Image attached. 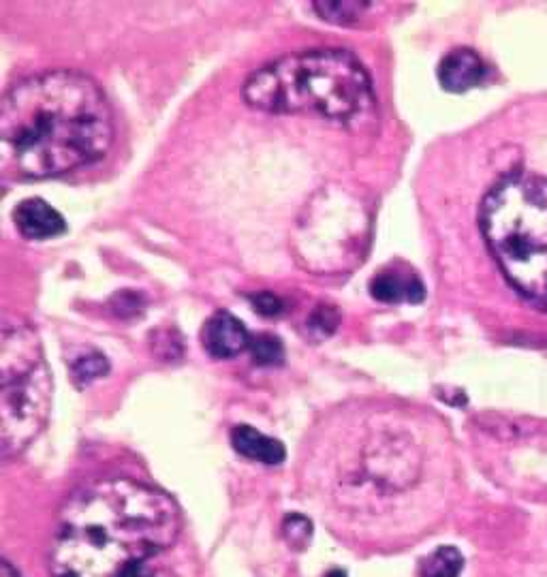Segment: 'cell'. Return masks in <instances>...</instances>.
I'll return each mask as SVG.
<instances>
[{"label": "cell", "instance_id": "6da1fadb", "mask_svg": "<svg viewBox=\"0 0 547 577\" xmlns=\"http://www.w3.org/2000/svg\"><path fill=\"white\" fill-rule=\"evenodd\" d=\"M180 511L161 490L114 477L77 490L52 541L54 577H178Z\"/></svg>", "mask_w": 547, "mask_h": 577}, {"label": "cell", "instance_id": "7a4b0ae2", "mask_svg": "<svg viewBox=\"0 0 547 577\" xmlns=\"http://www.w3.org/2000/svg\"><path fill=\"white\" fill-rule=\"evenodd\" d=\"M114 144V112L92 77L48 71L9 88L0 103L5 174L52 178L101 161Z\"/></svg>", "mask_w": 547, "mask_h": 577}, {"label": "cell", "instance_id": "3957f363", "mask_svg": "<svg viewBox=\"0 0 547 577\" xmlns=\"http://www.w3.org/2000/svg\"><path fill=\"white\" fill-rule=\"evenodd\" d=\"M244 101L268 114H315L355 122L372 114V80L355 54L319 48L289 54L250 73Z\"/></svg>", "mask_w": 547, "mask_h": 577}, {"label": "cell", "instance_id": "277c9868", "mask_svg": "<svg viewBox=\"0 0 547 577\" xmlns=\"http://www.w3.org/2000/svg\"><path fill=\"white\" fill-rule=\"evenodd\" d=\"M479 223L505 278L524 298L547 308V180L503 178L483 199Z\"/></svg>", "mask_w": 547, "mask_h": 577}, {"label": "cell", "instance_id": "5b68a950", "mask_svg": "<svg viewBox=\"0 0 547 577\" xmlns=\"http://www.w3.org/2000/svg\"><path fill=\"white\" fill-rule=\"evenodd\" d=\"M52 377L41 340L26 319L3 317L0 330V439L13 458L33 443L48 421Z\"/></svg>", "mask_w": 547, "mask_h": 577}, {"label": "cell", "instance_id": "8992f818", "mask_svg": "<svg viewBox=\"0 0 547 577\" xmlns=\"http://www.w3.org/2000/svg\"><path fill=\"white\" fill-rule=\"evenodd\" d=\"M370 218L362 201L338 186L312 197L295 229V255L308 272H351L362 261Z\"/></svg>", "mask_w": 547, "mask_h": 577}, {"label": "cell", "instance_id": "52a82bcc", "mask_svg": "<svg viewBox=\"0 0 547 577\" xmlns=\"http://www.w3.org/2000/svg\"><path fill=\"white\" fill-rule=\"evenodd\" d=\"M246 325L227 310H218L201 330V345L214 360H231L250 347Z\"/></svg>", "mask_w": 547, "mask_h": 577}, {"label": "cell", "instance_id": "ba28073f", "mask_svg": "<svg viewBox=\"0 0 547 577\" xmlns=\"http://www.w3.org/2000/svg\"><path fill=\"white\" fill-rule=\"evenodd\" d=\"M13 223L22 233V238L33 242L52 240L67 231V223L62 214L39 197L20 201L13 210Z\"/></svg>", "mask_w": 547, "mask_h": 577}, {"label": "cell", "instance_id": "9c48e42d", "mask_svg": "<svg viewBox=\"0 0 547 577\" xmlns=\"http://www.w3.org/2000/svg\"><path fill=\"white\" fill-rule=\"evenodd\" d=\"M488 65L471 48L451 50L439 65V82L449 92H466L486 82Z\"/></svg>", "mask_w": 547, "mask_h": 577}, {"label": "cell", "instance_id": "30bf717a", "mask_svg": "<svg viewBox=\"0 0 547 577\" xmlns=\"http://www.w3.org/2000/svg\"><path fill=\"white\" fill-rule=\"evenodd\" d=\"M370 295L383 304H398L404 300L411 304H419L424 300L426 291L415 274L383 270L370 280Z\"/></svg>", "mask_w": 547, "mask_h": 577}, {"label": "cell", "instance_id": "8fae6325", "mask_svg": "<svg viewBox=\"0 0 547 577\" xmlns=\"http://www.w3.org/2000/svg\"><path fill=\"white\" fill-rule=\"evenodd\" d=\"M231 445L238 451L240 456L261 462V464H280L287 458L285 445L272 439V436H265L263 432L250 428V426H236L231 430Z\"/></svg>", "mask_w": 547, "mask_h": 577}, {"label": "cell", "instance_id": "7c38bea8", "mask_svg": "<svg viewBox=\"0 0 547 577\" xmlns=\"http://www.w3.org/2000/svg\"><path fill=\"white\" fill-rule=\"evenodd\" d=\"M464 569V556L451 548V545H445V548H439L424 563V569H421V575L424 577H460Z\"/></svg>", "mask_w": 547, "mask_h": 577}, {"label": "cell", "instance_id": "4fadbf2b", "mask_svg": "<svg viewBox=\"0 0 547 577\" xmlns=\"http://www.w3.org/2000/svg\"><path fill=\"white\" fill-rule=\"evenodd\" d=\"M250 353H253V362L259 366H278L285 360V347L278 336L259 334L250 340Z\"/></svg>", "mask_w": 547, "mask_h": 577}, {"label": "cell", "instance_id": "5bb4252c", "mask_svg": "<svg viewBox=\"0 0 547 577\" xmlns=\"http://www.w3.org/2000/svg\"><path fill=\"white\" fill-rule=\"evenodd\" d=\"M73 379L77 385H88L92 381H97L109 372V362L103 353H88L77 357L71 366Z\"/></svg>", "mask_w": 547, "mask_h": 577}, {"label": "cell", "instance_id": "9a60e30c", "mask_svg": "<svg viewBox=\"0 0 547 577\" xmlns=\"http://www.w3.org/2000/svg\"><path fill=\"white\" fill-rule=\"evenodd\" d=\"M319 18L334 22V24H351L368 9V3H355V0H345V3H315L312 5Z\"/></svg>", "mask_w": 547, "mask_h": 577}, {"label": "cell", "instance_id": "2e32d148", "mask_svg": "<svg viewBox=\"0 0 547 577\" xmlns=\"http://www.w3.org/2000/svg\"><path fill=\"white\" fill-rule=\"evenodd\" d=\"M283 530H285V537H287L289 545L295 550H304L306 545L310 543V539H312V524H310V520L304 518V516H298V513H293V516H289L285 520Z\"/></svg>", "mask_w": 547, "mask_h": 577}, {"label": "cell", "instance_id": "e0dca14e", "mask_svg": "<svg viewBox=\"0 0 547 577\" xmlns=\"http://www.w3.org/2000/svg\"><path fill=\"white\" fill-rule=\"evenodd\" d=\"M308 327H310V332L315 334L317 338L332 336L334 330L338 327V313L332 306L321 304V306H317L315 310H312V315L308 317Z\"/></svg>", "mask_w": 547, "mask_h": 577}, {"label": "cell", "instance_id": "ac0fdd59", "mask_svg": "<svg viewBox=\"0 0 547 577\" xmlns=\"http://www.w3.org/2000/svg\"><path fill=\"white\" fill-rule=\"evenodd\" d=\"M253 306H255L257 313H261L265 317H276V315H280V310H283V302H280V298H276V295H272V293L255 295Z\"/></svg>", "mask_w": 547, "mask_h": 577}, {"label": "cell", "instance_id": "d6986e66", "mask_svg": "<svg viewBox=\"0 0 547 577\" xmlns=\"http://www.w3.org/2000/svg\"><path fill=\"white\" fill-rule=\"evenodd\" d=\"M0 577H20V571L15 569L7 558H3V563H0Z\"/></svg>", "mask_w": 547, "mask_h": 577}, {"label": "cell", "instance_id": "ffe728a7", "mask_svg": "<svg viewBox=\"0 0 547 577\" xmlns=\"http://www.w3.org/2000/svg\"><path fill=\"white\" fill-rule=\"evenodd\" d=\"M327 577H347V573H345V571H340V569H336V571H332V573H327Z\"/></svg>", "mask_w": 547, "mask_h": 577}]
</instances>
